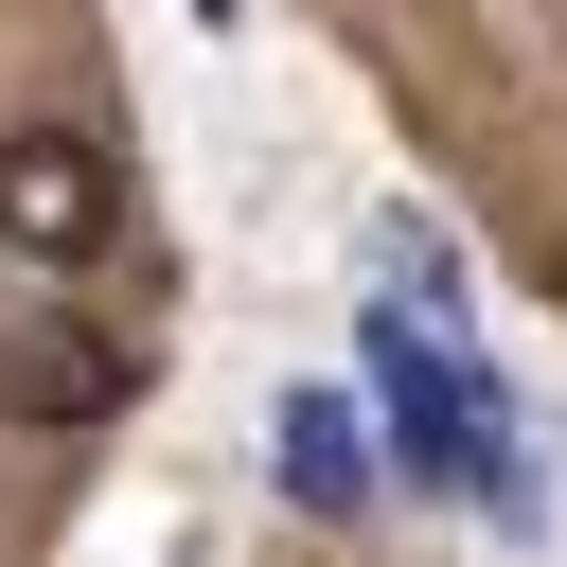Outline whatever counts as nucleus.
<instances>
[{
    "label": "nucleus",
    "instance_id": "obj_5",
    "mask_svg": "<svg viewBox=\"0 0 567 567\" xmlns=\"http://www.w3.org/2000/svg\"><path fill=\"white\" fill-rule=\"evenodd\" d=\"M195 18H213V35H230V18H248V0H195Z\"/></svg>",
    "mask_w": 567,
    "mask_h": 567
},
{
    "label": "nucleus",
    "instance_id": "obj_2",
    "mask_svg": "<svg viewBox=\"0 0 567 567\" xmlns=\"http://www.w3.org/2000/svg\"><path fill=\"white\" fill-rule=\"evenodd\" d=\"M106 213H124V177H106L89 124H18V142H0V248H18V266H89Z\"/></svg>",
    "mask_w": 567,
    "mask_h": 567
},
{
    "label": "nucleus",
    "instance_id": "obj_4",
    "mask_svg": "<svg viewBox=\"0 0 567 567\" xmlns=\"http://www.w3.org/2000/svg\"><path fill=\"white\" fill-rule=\"evenodd\" d=\"M266 461H284L301 514H372V425H354L337 390H284V443H266Z\"/></svg>",
    "mask_w": 567,
    "mask_h": 567
},
{
    "label": "nucleus",
    "instance_id": "obj_3",
    "mask_svg": "<svg viewBox=\"0 0 567 567\" xmlns=\"http://www.w3.org/2000/svg\"><path fill=\"white\" fill-rule=\"evenodd\" d=\"M0 408H18V425H106V408H124V354H106L89 319H18V337H0Z\"/></svg>",
    "mask_w": 567,
    "mask_h": 567
},
{
    "label": "nucleus",
    "instance_id": "obj_1",
    "mask_svg": "<svg viewBox=\"0 0 567 567\" xmlns=\"http://www.w3.org/2000/svg\"><path fill=\"white\" fill-rule=\"evenodd\" d=\"M372 390H390V461L408 478H443L461 514H514L532 496V443H514V390L461 354V337H425L408 301L372 319Z\"/></svg>",
    "mask_w": 567,
    "mask_h": 567
},
{
    "label": "nucleus",
    "instance_id": "obj_6",
    "mask_svg": "<svg viewBox=\"0 0 567 567\" xmlns=\"http://www.w3.org/2000/svg\"><path fill=\"white\" fill-rule=\"evenodd\" d=\"M549 301H567V248H549Z\"/></svg>",
    "mask_w": 567,
    "mask_h": 567
}]
</instances>
